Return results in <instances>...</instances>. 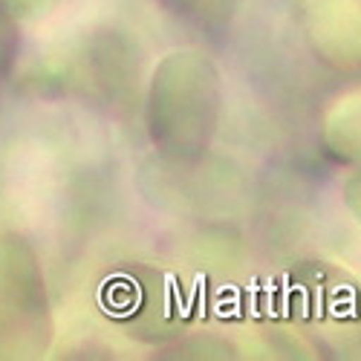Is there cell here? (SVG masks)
<instances>
[{
  "label": "cell",
  "instance_id": "obj_1",
  "mask_svg": "<svg viewBox=\"0 0 361 361\" xmlns=\"http://www.w3.org/2000/svg\"><path fill=\"white\" fill-rule=\"evenodd\" d=\"M44 289L35 257L18 234L0 237V355H20L38 341Z\"/></svg>",
  "mask_w": 361,
  "mask_h": 361
}]
</instances>
